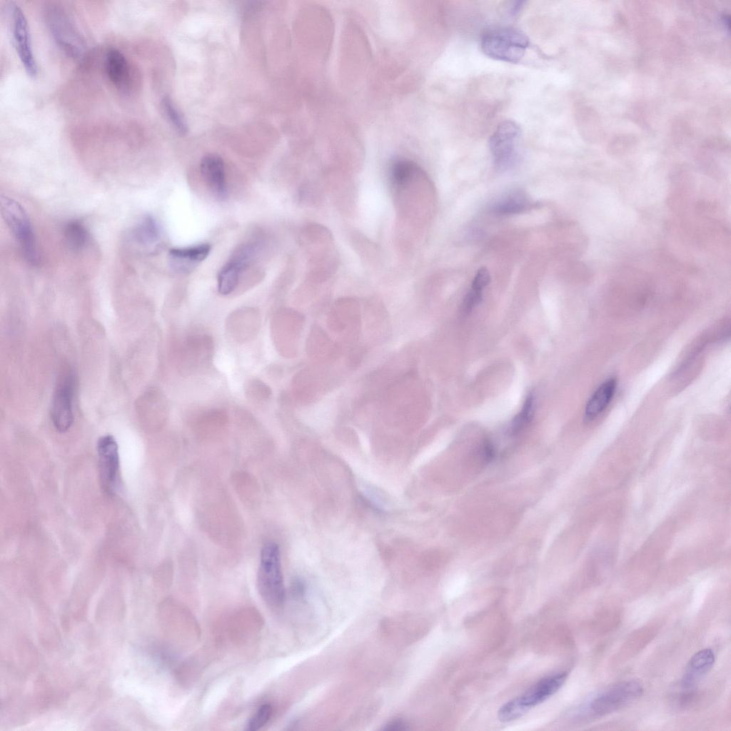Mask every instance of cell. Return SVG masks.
I'll use <instances>...</instances> for the list:
<instances>
[{"instance_id": "obj_1", "label": "cell", "mask_w": 731, "mask_h": 731, "mask_svg": "<svg viewBox=\"0 0 731 731\" xmlns=\"http://www.w3.org/2000/svg\"><path fill=\"white\" fill-rule=\"evenodd\" d=\"M44 16L49 34L60 50L74 60L83 59L88 51L87 44L68 11L59 4H51L46 6Z\"/></svg>"}, {"instance_id": "obj_2", "label": "cell", "mask_w": 731, "mask_h": 731, "mask_svg": "<svg viewBox=\"0 0 731 731\" xmlns=\"http://www.w3.org/2000/svg\"><path fill=\"white\" fill-rule=\"evenodd\" d=\"M528 36L520 30L508 26L487 29L482 35L483 52L490 58L508 63H517L529 46Z\"/></svg>"}, {"instance_id": "obj_3", "label": "cell", "mask_w": 731, "mask_h": 731, "mask_svg": "<svg viewBox=\"0 0 731 731\" xmlns=\"http://www.w3.org/2000/svg\"><path fill=\"white\" fill-rule=\"evenodd\" d=\"M1 213L4 221L18 242L24 260L32 266L39 263L36 241L29 218L24 207L7 196L1 198Z\"/></svg>"}, {"instance_id": "obj_4", "label": "cell", "mask_w": 731, "mask_h": 731, "mask_svg": "<svg viewBox=\"0 0 731 731\" xmlns=\"http://www.w3.org/2000/svg\"><path fill=\"white\" fill-rule=\"evenodd\" d=\"M258 585L263 599L271 606L282 604L285 597L280 550L274 543H266L261 553Z\"/></svg>"}, {"instance_id": "obj_5", "label": "cell", "mask_w": 731, "mask_h": 731, "mask_svg": "<svg viewBox=\"0 0 731 731\" xmlns=\"http://www.w3.org/2000/svg\"><path fill=\"white\" fill-rule=\"evenodd\" d=\"M642 692V685L638 680L620 682L595 697L588 710L594 716L610 714L639 697Z\"/></svg>"}, {"instance_id": "obj_6", "label": "cell", "mask_w": 731, "mask_h": 731, "mask_svg": "<svg viewBox=\"0 0 731 731\" xmlns=\"http://www.w3.org/2000/svg\"><path fill=\"white\" fill-rule=\"evenodd\" d=\"M213 351L212 338L205 334L187 336L177 350V367L184 375L196 373L207 366Z\"/></svg>"}, {"instance_id": "obj_7", "label": "cell", "mask_w": 731, "mask_h": 731, "mask_svg": "<svg viewBox=\"0 0 731 731\" xmlns=\"http://www.w3.org/2000/svg\"><path fill=\"white\" fill-rule=\"evenodd\" d=\"M521 135L520 127L513 121L500 123L489 140L494 163L499 169H506L516 160V144Z\"/></svg>"}, {"instance_id": "obj_8", "label": "cell", "mask_w": 731, "mask_h": 731, "mask_svg": "<svg viewBox=\"0 0 731 731\" xmlns=\"http://www.w3.org/2000/svg\"><path fill=\"white\" fill-rule=\"evenodd\" d=\"M99 470L104 493L113 495L116 489L119 470L118 445L112 435L101 437L97 443Z\"/></svg>"}, {"instance_id": "obj_9", "label": "cell", "mask_w": 731, "mask_h": 731, "mask_svg": "<svg viewBox=\"0 0 731 731\" xmlns=\"http://www.w3.org/2000/svg\"><path fill=\"white\" fill-rule=\"evenodd\" d=\"M12 35L19 58L28 75L35 76L38 71L34 54L29 26L22 9L14 5L11 10Z\"/></svg>"}, {"instance_id": "obj_10", "label": "cell", "mask_w": 731, "mask_h": 731, "mask_svg": "<svg viewBox=\"0 0 731 731\" xmlns=\"http://www.w3.org/2000/svg\"><path fill=\"white\" fill-rule=\"evenodd\" d=\"M105 71L111 83L120 91L131 92L134 85V71L130 61L119 49H111L106 54Z\"/></svg>"}, {"instance_id": "obj_11", "label": "cell", "mask_w": 731, "mask_h": 731, "mask_svg": "<svg viewBox=\"0 0 731 731\" xmlns=\"http://www.w3.org/2000/svg\"><path fill=\"white\" fill-rule=\"evenodd\" d=\"M72 397L73 380L69 375L56 389L51 403V420L56 429L61 433L67 431L74 421Z\"/></svg>"}, {"instance_id": "obj_12", "label": "cell", "mask_w": 731, "mask_h": 731, "mask_svg": "<svg viewBox=\"0 0 731 731\" xmlns=\"http://www.w3.org/2000/svg\"><path fill=\"white\" fill-rule=\"evenodd\" d=\"M568 674L563 672L544 677L515 699L528 712L554 695L564 684Z\"/></svg>"}, {"instance_id": "obj_13", "label": "cell", "mask_w": 731, "mask_h": 731, "mask_svg": "<svg viewBox=\"0 0 731 731\" xmlns=\"http://www.w3.org/2000/svg\"><path fill=\"white\" fill-rule=\"evenodd\" d=\"M201 173L208 189L218 200L227 196L224 163L217 154H208L203 157L200 165Z\"/></svg>"}, {"instance_id": "obj_14", "label": "cell", "mask_w": 731, "mask_h": 731, "mask_svg": "<svg viewBox=\"0 0 731 731\" xmlns=\"http://www.w3.org/2000/svg\"><path fill=\"white\" fill-rule=\"evenodd\" d=\"M714 662V652L709 648L698 651L691 657L680 682L685 692L692 693L699 681L709 672Z\"/></svg>"}, {"instance_id": "obj_15", "label": "cell", "mask_w": 731, "mask_h": 731, "mask_svg": "<svg viewBox=\"0 0 731 731\" xmlns=\"http://www.w3.org/2000/svg\"><path fill=\"white\" fill-rule=\"evenodd\" d=\"M211 249V247L208 243L171 248L168 253L170 266L176 271H190L208 256Z\"/></svg>"}, {"instance_id": "obj_16", "label": "cell", "mask_w": 731, "mask_h": 731, "mask_svg": "<svg viewBox=\"0 0 731 731\" xmlns=\"http://www.w3.org/2000/svg\"><path fill=\"white\" fill-rule=\"evenodd\" d=\"M261 318L255 312H236L228 317L226 328L236 341L245 342L253 338L258 331Z\"/></svg>"}, {"instance_id": "obj_17", "label": "cell", "mask_w": 731, "mask_h": 731, "mask_svg": "<svg viewBox=\"0 0 731 731\" xmlns=\"http://www.w3.org/2000/svg\"><path fill=\"white\" fill-rule=\"evenodd\" d=\"M616 389V380L610 378L603 382L589 398L585 409V418L593 420L604 412L611 402Z\"/></svg>"}, {"instance_id": "obj_18", "label": "cell", "mask_w": 731, "mask_h": 731, "mask_svg": "<svg viewBox=\"0 0 731 731\" xmlns=\"http://www.w3.org/2000/svg\"><path fill=\"white\" fill-rule=\"evenodd\" d=\"M535 203L520 190L511 191L494 203L491 211L500 215L516 214L533 208Z\"/></svg>"}, {"instance_id": "obj_19", "label": "cell", "mask_w": 731, "mask_h": 731, "mask_svg": "<svg viewBox=\"0 0 731 731\" xmlns=\"http://www.w3.org/2000/svg\"><path fill=\"white\" fill-rule=\"evenodd\" d=\"M241 263L231 258L221 269L218 276V290L222 295L232 293L237 287L241 273L245 269Z\"/></svg>"}, {"instance_id": "obj_20", "label": "cell", "mask_w": 731, "mask_h": 731, "mask_svg": "<svg viewBox=\"0 0 731 731\" xmlns=\"http://www.w3.org/2000/svg\"><path fill=\"white\" fill-rule=\"evenodd\" d=\"M64 237L67 247L72 251H81L89 240V232L79 221L69 222L64 228Z\"/></svg>"}, {"instance_id": "obj_21", "label": "cell", "mask_w": 731, "mask_h": 731, "mask_svg": "<svg viewBox=\"0 0 731 731\" xmlns=\"http://www.w3.org/2000/svg\"><path fill=\"white\" fill-rule=\"evenodd\" d=\"M160 236L159 227L156 220L150 216L143 218L133 231L136 241L143 246H150L156 242Z\"/></svg>"}, {"instance_id": "obj_22", "label": "cell", "mask_w": 731, "mask_h": 731, "mask_svg": "<svg viewBox=\"0 0 731 731\" xmlns=\"http://www.w3.org/2000/svg\"><path fill=\"white\" fill-rule=\"evenodd\" d=\"M535 410V397L530 393L527 396L521 410L512 421L510 428V434L516 435L523 430L533 420Z\"/></svg>"}, {"instance_id": "obj_23", "label": "cell", "mask_w": 731, "mask_h": 731, "mask_svg": "<svg viewBox=\"0 0 731 731\" xmlns=\"http://www.w3.org/2000/svg\"><path fill=\"white\" fill-rule=\"evenodd\" d=\"M245 393L248 399L255 403L268 400L271 395L270 388L258 379H251L246 383Z\"/></svg>"}, {"instance_id": "obj_24", "label": "cell", "mask_w": 731, "mask_h": 731, "mask_svg": "<svg viewBox=\"0 0 731 731\" xmlns=\"http://www.w3.org/2000/svg\"><path fill=\"white\" fill-rule=\"evenodd\" d=\"M161 107L166 118L176 131L181 134L186 133L188 131L187 125L181 114L173 106L171 100L168 97H164L161 101Z\"/></svg>"}, {"instance_id": "obj_25", "label": "cell", "mask_w": 731, "mask_h": 731, "mask_svg": "<svg viewBox=\"0 0 731 731\" xmlns=\"http://www.w3.org/2000/svg\"><path fill=\"white\" fill-rule=\"evenodd\" d=\"M272 713L270 705H261L247 724L246 730L256 731L263 727L269 720Z\"/></svg>"}, {"instance_id": "obj_26", "label": "cell", "mask_w": 731, "mask_h": 731, "mask_svg": "<svg viewBox=\"0 0 731 731\" xmlns=\"http://www.w3.org/2000/svg\"><path fill=\"white\" fill-rule=\"evenodd\" d=\"M483 300V291L471 288L465 295L461 306L463 314L469 313Z\"/></svg>"}, {"instance_id": "obj_27", "label": "cell", "mask_w": 731, "mask_h": 731, "mask_svg": "<svg viewBox=\"0 0 731 731\" xmlns=\"http://www.w3.org/2000/svg\"><path fill=\"white\" fill-rule=\"evenodd\" d=\"M490 282V275L488 270L485 267H481L475 273L472 282L471 288L483 291Z\"/></svg>"}, {"instance_id": "obj_28", "label": "cell", "mask_w": 731, "mask_h": 731, "mask_svg": "<svg viewBox=\"0 0 731 731\" xmlns=\"http://www.w3.org/2000/svg\"><path fill=\"white\" fill-rule=\"evenodd\" d=\"M408 725L405 721L400 719H397L388 722L386 725H385L383 730L390 731H402L408 730Z\"/></svg>"}, {"instance_id": "obj_29", "label": "cell", "mask_w": 731, "mask_h": 731, "mask_svg": "<svg viewBox=\"0 0 731 731\" xmlns=\"http://www.w3.org/2000/svg\"><path fill=\"white\" fill-rule=\"evenodd\" d=\"M482 454L483 455L485 460L488 461L493 460L495 457V449L490 442L487 441L483 444Z\"/></svg>"}]
</instances>
